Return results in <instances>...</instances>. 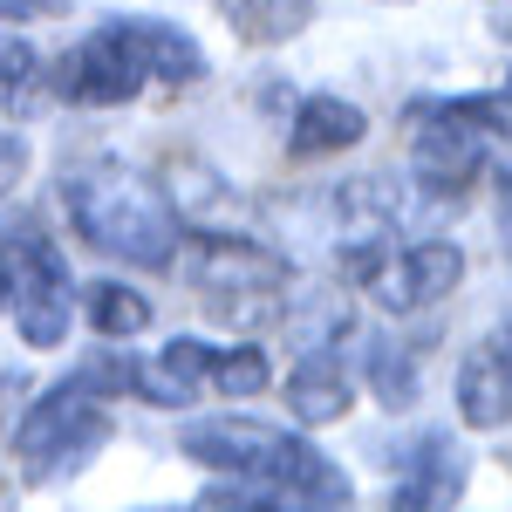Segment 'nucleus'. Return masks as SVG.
Wrapping results in <instances>:
<instances>
[{
	"instance_id": "obj_1",
	"label": "nucleus",
	"mask_w": 512,
	"mask_h": 512,
	"mask_svg": "<svg viewBox=\"0 0 512 512\" xmlns=\"http://www.w3.org/2000/svg\"><path fill=\"white\" fill-rule=\"evenodd\" d=\"M178 458L219 478H246V485L274 492L280 506H349L355 499V478L315 437L260 424V417H198L178 431Z\"/></svg>"
},
{
	"instance_id": "obj_2",
	"label": "nucleus",
	"mask_w": 512,
	"mask_h": 512,
	"mask_svg": "<svg viewBox=\"0 0 512 512\" xmlns=\"http://www.w3.org/2000/svg\"><path fill=\"white\" fill-rule=\"evenodd\" d=\"M62 212L82 233V246H96L103 260H123V267H171L185 239V212L158 185L103 158L62 171Z\"/></svg>"
},
{
	"instance_id": "obj_3",
	"label": "nucleus",
	"mask_w": 512,
	"mask_h": 512,
	"mask_svg": "<svg viewBox=\"0 0 512 512\" xmlns=\"http://www.w3.org/2000/svg\"><path fill=\"white\" fill-rule=\"evenodd\" d=\"M110 437H117V417H110L103 390L76 369L69 383L41 390L35 403L21 410V424H14V465L35 478V485H62V478H76Z\"/></svg>"
},
{
	"instance_id": "obj_4",
	"label": "nucleus",
	"mask_w": 512,
	"mask_h": 512,
	"mask_svg": "<svg viewBox=\"0 0 512 512\" xmlns=\"http://www.w3.org/2000/svg\"><path fill=\"white\" fill-rule=\"evenodd\" d=\"M178 267L192 280V294L226 321H267L280 315L287 287H294V267L280 260L274 246L246 233H198L178 239Z\"/></svg>"
},
{
	"instance_id": "obj_5",
	"label": "nucleus",
	"mask_w": 512,
	"mask_h": 512,
	"mask_svg": "<svg viewBox=\"0 0 512 512\" xmlns=\"http://www.w3.org/2000/svg\"><path fill=\"white\" fill-rule=\"evenodd\" d=\"M0 260H7V315L28 349H62L76 315V274L69 253L41 233V219H0Z\"/></svg>"
},
{
	"instance_id": "obj_6",
	"label": "nucleus",
	"mask_w": 512,
	"mask_h": 512,
	"mask_svg": "<svg viewBox=\"0 0 512 512\" xmlns=\"http://www.w3.org/2000/svg\"><path fill=\"white\" fill-rule=\"evenodd\" d=\"M355 274H362V294L383 308V315H431L437 301H451L458 294V280H465V246L458 239H410V246H369V253H355Z\"/></svg>"
},
{
	"instance_id": "obj_7",
	"label": "nucleus",
	"mask_w": 512,
	"mask_h": 512,
	"mask_svg": "<svg viewBox=\"0 0 512 512\" xmlns=\"http://www.w3.org/2000/svg\"><path fill=\"white\" fill-rule=\"evenodd\" d=\"M144 62H137V48L123 41L117 21H103V28H89V35L62 55V69H55V96L62 103H76V110H117V103H137L144 96Z\"/></svg>"
},
{
	"instance_id": "obj_8",
	"label": "nucleus",
	"mask_w": 512,
	"mask_h": 512,
	"mask_svg": "<svg viewBox=\"0 0 512 512\" xmlns=\"http://www.w3.org/2000/svg\"><path fill=\"white\" fill-rule=\"evenodd\" d=\"M465 478H472V458L451 431H417L390 451V506L403 512H437L465 499Z\"/></svg>"
},
{
	"instance_id": "obj_9",
	"label": "nucleus",
	"mask_w": 512,
	"mask_h": 512,
	"mask_svg": "<svg viewBox=\"0 0 512 512\" xmlns=\"http://www.w3.org/2000/svg\"><path fill=\"white\" fill-rule=\"evenodd\" d=\"M458 417L472 431H506L512 424V355L499 349V335L458 355Z\"/></svg>"
},
{
	"instance_id": "obj_10",
	"label": "nucleus",
	"mask_w": 512,
	"mask_h": 512,
	"mask_svg": "<svg viewBox=\"0 0 512 512\" xmlns=\"http://www.w3.org/2000/svg\"><path fill=\"white\" fill-rule=\"evenodd\" d=\"M362 137H369V117L355 110L349 96H335V89L301 96V103H294V123H287V151H294V158H342Z\"/></svg>"
},
{
	"instance_id": "obj_11",
	"label": "nucleus",
	"mask_w": 512,
	"mask_h": 512,
	"mask_svg": "<svg viewBox=\"0 0 512 512\" xmlns=\"http://www.w3.org/2000/svg\"><path fill=\"white\" fill-rule=\"evenodd\" d=\"M349 403H355V376L342 369L335 349H308L294 369H287V410H294V424H308V431L342 424Z\"/></svg>"
},
{
	"instance_id": "obj_12",
	"label": "nucleus",
	"mask_w": 512,
	"mask_h": 512,
	"mask_svg": "<svg viewBox=\"0 0 512 512\" xmlns=\"http://www.w3.org/2000/svg\"><path fill=\"white\" fill-rule=\"evenodd\" d=\"M123 41L137 48L144 76L151 82H205V48H198L178 21H158V14H117Z\"/></svg>"
},
{
	"instance_id": "obj_13",
	"label": "nucleus",
	"mask_w": 512,
	"mask_h": 512,
	"mask_svg": "<svg viewBox=\"0 0 512 512\" xmlns=\"http://www.w3.org/2000/svg\"><path fill=\"white\" fill-rule=\"evenodd\" d=\"M274 383V362L260 342H205V396H260Z\"/></svg>"
},
{
	"instance_id": "obj_14",
	"label": "nucleus",
	"mask_w": 512,
	"mask_h": 512,
	"mask_svg": "<svg viewBox=\"0 0 512 512\" xmlns=\"http://www.w3.org/2000/svg\"><path fill=\"white\" fill-rule=\"evenodd\" d=\"M82 315H89V328L103 342H137L151 328V301L137 287H123V280H89L82 287Z\"/></svg>"
},
{
	"instance_id": "obj_15",
	"label": "nucleus",
	"mask_w": 512,
	"mask_h": 512,
	"mask_svg": "<svg viewBox=\"0 0 512 512\" xmlns=\"http://www.w3.org/2000/svg\"><path fill=\"white\" fill-rule=\"evenodd\" d=\"M219 14H226V28L239 41H287L308 28V14H315V0H212Z\"/></svg>"
},
{
	"instance_id": "obj_16",
	"label": "nucleus",
	"mask_w": 512,
	"mask_h": 512,
	"mask_svg": "<svg viewBox=\"0 0 512 512\" xmlns=\"http://www.w3.org/2000/svg\"><path fill=\"white\" fill-rule=\"evenodd\" d=\"M362 376H369L376 403H390V410H410V403L424 396V383H417V355L403 349V342H390V335H369V349H362Z\"/></svg>"
},
{
	"instance_id": "obj_17",
	"label": "nucleus",
	"mask_w": 512,
	"mask_h": 512,
	"mask_svg": "<svg viewBox=\"0 0 512 512\" xmlns=\"http://www.w3.org/2000/svg\"><path fill=\"white\" fill-rule=\"evenodd\" d=\"M35 76V48L21 35H0V89H14V82Z\"/></svg>"
},
{
	"instance_id": "obj_18",
	"label": "nucleus",
	"mask_w": 512,
	"mask_h": 512,
	"mask_svg": "<svg viewBox=\"0 0 512 512\" xmlns=\"http://www.w3.org/2000/svg\"><path fill=\"white\" fill-rule=\"evenodd\" d=\"M69 14V0H0V28H28V21H55Z\"/></svg>"
},
{
	"instance_id": "obj_19",
	"label": "nucleus",
	"mask_w": 512,
	"mask_h": 512,
	"mask_svg": "<svg viewBox=\"0 0 512 512\" xmlns=\"http://www.w3.org/2000/svg\"><path fill=\"white\" fill-rule=\"evenodd\" d=\"M21 171H28V144H21L14 130H0V198L21 185Z\"/></svg>"
},
{
	"instance_id": "obj_20",
	"label": "nucleus",
	"mask_w": 512,
	"mask_h": 512,
	"mask_svg": "<svg viewBox=\"0 0 512 512\" xmlns=\"http://www.w3.org/2000/svg\"><path fill=\"white\" fill-rule=\"evenodd\" d=\"M492 178H499V226H506V246H512V164L492 171Z\"/></svg>"
},
{
	"instance_id": "obj_21",
	"label": "nucleus",
	"mask_w": 512,
	"mask_h": 512,
	"mask_svg": "<svg viewBox=\"0 0 512 512\" xmlns=\"http://www.w3.org/2000/svg\"><path fill=\"white\" fill-rule=\"evenodd\" d=\"M492 7V21H512V0H485Z\"/></svg>"
},
{
	"instance_id": "obj_22",
	"label": "nucleus",
	"mask_w": 512,
	"mask_h": 512,
	"mask_svg": "<svg viewBox=\"0 0 512 512\" xmlns=\"http://www.w3.org/2000/svg\"><path fill=\"white\" fill-rule=\"evenodd\" d=\"M0 315H7V260H0Z\"/></svg>"
},
{
	"instance_id": "obj_23",
	"label": "nucleus",
	"mask_w": 512,
	"mask_h": 512,
	"mask_svg": "<svg viewBox=\"0 0 512 512\" xmlns=\"http://www.w3.org/2000/svg\"><path fill=\"white\" fill-rule=\"evenodd\" d=\"M499 35H512V21H499Z\"/></svg>"
},
{
	"instance_id": "obj_24",
	"label": "nucleus",
	"mask_w": 512,
	"mask_h": 512,
	"mask_svg": "<svg viewBox=\"0 0 512 512\" xmlns=\"http://www.w3.org/2000/svg\"><path fill=\"white\" fill-rule=\"evenodd\" d=\"M506 89H512V69H506Z\"/></svg>"
}]
</instances>
